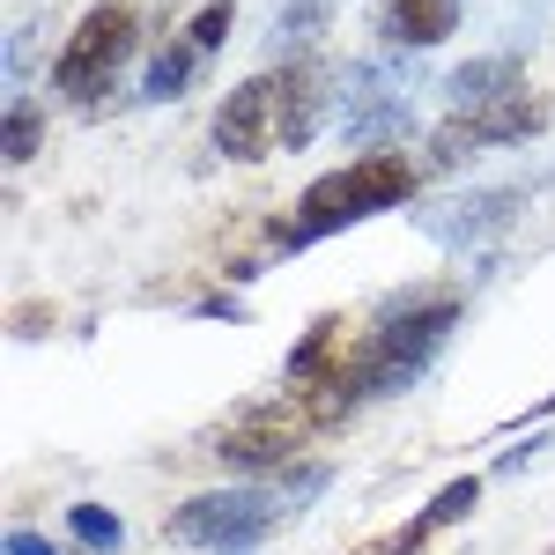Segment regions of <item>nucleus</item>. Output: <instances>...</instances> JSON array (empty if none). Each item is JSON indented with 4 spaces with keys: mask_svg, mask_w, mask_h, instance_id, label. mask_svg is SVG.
I'll return each mask as SVG.
<instances>
[{
    "mask_svg": "<svg viewBox=\"0 0 555 555\" xmlns=\"http://www.w3.org/2000/svg\"><path fill=\"white\" fill-rule=\"evenodd\" d=\"M460 334V297L444 289H400L378 311V334L371 348L348 363V385L326 392V408H356V400H385V392H408L429 363L444 356V341Z\"/></svg>",
    "mask_w": 555,
    "mask_h": 555,
    "instance_id": "1",
    "label": "nucleus"
},
{
    "mask_svg": "<svg viewBox=\"0 0 555 555\" xmlns=\"http://www.w3.org/2000/svg\"><path fill=\"white\" fill-rule=\"evenodd\" d=\"M415 193V171L400 164V156H356L348 171H326L304 185L297 201V222L282 230V253H304V245H319V237H334L348 222H371V215L400 208Z\"/></svg>",
    "mask_w": 555,
    "mask_h": 555,
    "instance_id": "2",
    "label": "nucleus"
},
{
    "mask_svg": "<svg viewBox=\"0 0 555 555\" xmlns=\"http://www.w3.org/2000/svg\"><path fill=\"white\" fill-rule=\"evenodd\" d=\"M282 526V496L274 489H215V496H185L171 512L178 548H215V555H245Z\"/></svg>",
    "mask_w": 555,
    "mask_h": 555,
    "instance_id": "3",
    "label": "nucleus"
},
{
    "mask_svg": "<svg viewBox=\"0 0 555 555\" xmlns=\"http://www.w3.org/2000/svg\"><path fill=\"white\" fill-rule=\"evenodd\" d=\"M133 38H141V23H133L127 0L89 8L82 23H75V38L60 44V60H52V82L89 104V96H96V89H104V82H112V75L133 60Z\"/></svg>",
    "mask_w": 555,
    "mask_h": 555,
    "instance_id": "4",
    "label": "nucleus"
},
{
    "mask_svg": "<svg viewBox=\"0 0 555 555\" xmlns=\"http://www.w3.org/2000/svg\"><path fill=\"white\" fill-rule=\"evenodd\" d=\"M326 112H341V75H326L319 60H289L274 75V149H311Z\"/></svg>",
    "mask_w": 555,
    "mask_h": 555,
    "instance_id": "5",
    "label": "nucleus"
},
{
    "mask_svg": "<svg viewBox=\"0 0 555 555\" xmlns=\"http://www.w3.org/2000/svg\"><path fill=\"white\" fill-rule=\"evenodd\" d=\"M215 149H222L230 164H259V156L274 149V75H253V82H237L222 96V112H215Z\"/></svg>",
    "mask_w": 555,
    "mask_h": 555,
    "instance_id": "6",
    "label": "nucleus"
},
{
    "mask_svg": "<svg viewBox=\"0 0 555 555\" xmlns=\"http://www.w3.org/2000/svg\"><path fill=\"white\" fill-rule=\"evenodd\" d=\"M518 82H526V67H518L512 52H481V60H460L452 75H444V104H452V119H474V112H496V104H512Z\"/></svg>",
    "mask_w": 555,
    "mask_h": 555,
    "instance_id": "7",
    "label": "nucleus"
},
{
    "mask_svg": "<svg viewBox=\"0 0 555 555\" xmlns=\"http://www.w3.org/2000/svg\"><path fill=\"white\" fill-rule=\"evenodd\" d=\"M518 208H526V185H489V193H474L460 208H423V230L437 245H474V237L504 230Z\"/></svg>",
    "mask_w": 555,
    "mask_h": 555,
    "instance_id": "8",
    "label": "nucleus"
},
{
    "mask_svg": "<svg viewBox=\"0 0 555 555\" xmlns=\"http://www.w3.org/2000/svg\"><path fill=\"white\" fill-rule=\"evenodd\" d=\"M460 15H467V0H385L378 38L392 52H429V44H444L460 30Z\"/></svg>",
    "mask_w": 555,
    "mask_h": 555,
    "instance_id": "9",
    "label": "nucleus"
},
{
    "mask_svg": "<svg viewBox=\"0 0 555 555\" xmlns=\"http://www.w3.org/2000/svg\"><path fill=\"white\" fill-rule=\"evenodd\" d=\"M474 504H481V481H474V474H460V481H444V489L429 496L423 512H415V526H408V533H392V548H385V555H415L423 541H437L444 526H460V518H467Z\"/></svg>",
    "mask_w": 555,
    "mask_h": 555,
    "instance_id": "10",
    "label": "nucleus"
},
{
    "mask_svg": "<svg viewBox=\"0 0 555 555\" xmlns=\"http://www.w3.org/2000/svg\"><path fill=\"white\" fill-rule=\"evenodd\" d=\"M341 133L363 156H400V141H415V104H408V96H385L371 112H348Z\"/></svg>",
    "mask_w": 555,
    "mask_h": 555,
    "instance_id": "11",
    "label": "nucleus"
},
{
    "mask_svg": "<svg viewBox=\"0 0 555 555\" xmlns=\"http://www.w3.org/2000/svg\"><path fill=\"white\" fill-rule=\"evenodd\" d=\"M548 127V104H533V96H512V104H496V112H474L460 119L474 149H518V141H533V133Z\"/></svg>",
    "mask_w": 555,
    "mask_h": 555,
    "instance_id": "12",
    "label": "nucleus"
},
{
    "mask_svg": "<svg viewBox=\"0 0 555 555\" xmlns=\"http://www.w3.org/2000/svg\"><path fill=\"white\" fill-rule=\"evenodd\" d=\"M215 452L237 474H282L297 460V437L289 429H237V437H215Z\"/></svg>",
    "mask_w": 555,
    "mask_h": 555,
    "instance_id": "13",
    "label": "nucleus"
},
{
    "mask_svg": "<svg viewBox=\"0 0 555 555\" xmlns=\"http://www.w3.org/2000/svg\"><path fill=\"white\" fill-rule=\"evenodd\" d=\"M326 15H334V0H282L274 30H267V52H274V60H297L304 44L326 30Z\"/></svg>",
    "mask_w": 555,
    "mask_h": 555,
    "instance_id": "14",
    "label": "nucleus"
},
{
    "mask_svg": "<svg viewBox=\"0 0 555 555\" xmlns=\"http://www.w3.org/2000/svg\"><path fill=\"white\" fill-rule=\"evenodd\" d=\"M193 67H201V44H164V52L149 60V75H141V96H149V104H178V96L193 89Z\"/></svg>",
    "mask_w": 555,
    "mask_h": 555,
    "instance_id": "15",
    "label": "nucleus"
},
{
    "mask_svg": "<svg viewBox=\"0 0 555 555\" xmlns=\"http://www.w3.org/2000/svg\"><path fill=\"white\" fill-rule=\"evenodd\" d=\"M67 533H75L82 548H96V555H119V548H127V526H119L112 512H96V504H75V512H67Z\"/></svg>",
    "mask_w": 555,
    "mask_h": 555,
    "instance_id": "16",
    "label": "nucleus"
},
{
    "mask_svg": "<svg viewBox=\"0 0 555 555\" xmlns=\"http://www.w3.org/2000/svg\"><path fill=\"white\" fill-rule=\"evenodd\" d=\"M38 133H44L38 104L15 96V104H8V164H30V156H38Z\"/></svg>",
    "mask_w": 555,
    "mask_h": 555,
    "instance_id": "17",
    "label": "nucleus"
},
{
    "mask_svg": "<svg viewBox=\"0 0 555 555\" xmlns=\"http://www.w3.org/2000/svg\"><path fill=\"white\" fill-rule=\"evenodd\" d=\"M326 481H334V467H326V460H304V467H282L274 481H267V489H274L282 504H304V496H319Z\"/></svg>",
    "mask_w": 555,
    "mask_h": 555,
    "instance_id": "18",
    "label": "nucleus"
},
{
    "mask_svg": "<svg viewBox=\"0 0 555 555\" xmlns=\"http://www.w3.org/2000/svg\"><path fill=\"white\" fill-rule=\"evenodd\" d=\"M230 23H237V8H230V0H208V8L193 15V44H201V52H215V44L230 38Z\"/></svg>",
    "mask_w": 555,
    "mask_h": 555,
    "instance_id": "19",
    "label": "nucleus"
},
{
    "mask_svg": "<svg viewBox=\"0 0 555 555\" xmlns=\"http://www.w3.org/2000/svg\"><path fill=\"white\" fill-rule=\"evenodd\" d=\"M326 341H334V326H311V334H304L297 341V356H289V378H311V371H319V356H326Z\"/></svg>",
    "mask_w": 555,
    "mask_h": 555,
    "instance_id": "20",
    "label": "nucleus"
},
{
    "mask_svg": "<svg viewBox=\"0 0 555 555\" xmlns=\"http://www.w3.org/2000/svg\"><path fill=\"white\" fill-rule=\"evenodd\" d=\"M8 555H60V548H52L44 533H30V526H15V533H8Z\"/></svg>",
    "mask_w": 555,
    "mask_h": 555,
    "instance_id": "21",
    "label": "nucleus"
},
{
    "mask_svg": "<svg viewBox=\"0 0 555 555\" xmlns=\"http://www.w3.org/2000/svg\"><path fill=\"white\" fill-rule=\"evenodd\" d=\"M548 555H555V548H548Z\"/></svg>",
    "mask_w": 555,
    "mask_h": 555,
    "instance_id": "22",
    "label": "nucleus"
}]
</instances>
